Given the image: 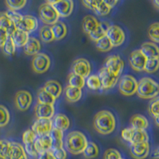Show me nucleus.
Returning <instances> with one entry per match:
<instances>
[{
	"label": "nucleus",
	"instance_id": "f257e3e1",
	"mask_svg": "<svg viewBox=\"0 0 159 159\" xmlns=\"http://www.w3.org/2000/svg\"><path fill=\"white\" fill-rule=\"evenodd\" d=\"M93 126L99 134L107 135L111 134L116 127V120L114 115L107 110H102L95 116Z\"/></svg>",
	"mask_w": 159,
	"mask_h": 159
},
{
	"label": "nucleus",
	"instance_id": "f03ea898",
	"mask_svg": "<svg viewBox=\"0 0 159 159\" xmlns=\"http://www.w3.org/2000/svg\"><path fill=\"white\" fill-rule=\"evenodd\" d=\"M89 140L81 131L73 130L69 132L65 139V147L70 154L78 155L82 154L87 147Z\"/></svg>",
	"mask_w": 159,
	"mask_h": 159
},
{
	"label": "nucleus",
	"instance_id": "7ed1b4c3",
	"mask_svg": "<svg viewBox=\"0 0 159 159\" xmlns=\"http://www.w3.org/2000/svg\"><path fill=\"white\" fill-rule=\"evenodd\" d=\"M136 92L138 96L142 99H154L157 97L159 93L158 84L150 77H143L138 81Z\"/></svg>",
	"mask_w": 159,
	"mask_h": 159
},
{
	"label": "nucleus",
	"instance_id": "20e7f679",
	"mask_svg": "<svg viewBox=\"0 0 159 159\" xmlns=\"http://www.w3.org/2000/svg\"><path fill=\"white\" fill-rule=\"evenodd\" d=\"M38 13H39L40 19L42 20V22L45 25H52V24L56 23L59 21V16L57 13L55 11L53 7L48 2L42 3L40 6Z\"/></svg>",
	"mask_w": 159,
	"mask_h": 159
},
{
	"label": "nucleus",
	"instance_id": "39448f33",
	"mask_svg": "<svg viewBox=\"0 0 159 159\" xmlns=\"http://www.w3.org/2000/svg\"><path fill=\"white\" fill-rule=\"evenodd\" d=\"M138 81L131 75H124L119 80V90L122 95L133 96L137 92Z\"/></svg>",
	"mask_w": 159,
	"mask_h": 159
},
{
	"label": "nucleus",
	"instance_id": "423d86ee",
	"mask_svg": "<svg viewBox=\"0 0 159 159\" xmlns=\"http://www.w3.org/2000/svg\"><path fill=\"white\" fill-rule=\"evenodd\" d=\"M106 37L108 38L113 47L120 46L124 42L126 38L123 30L116 25H109L106 30Z\"/></svg>",
	"mask_w": 159,
	"mask_h": 159
},
{
	"label": "nucleus",
	"instance_id": "0eeeda50",
	"mask_svg": "<svg viewBox=\"0 0 159 159\" xmlns=\"http://www.w3.org/2000/svg\"><path fill=\"white\" fill-rule=\"evenodd\" d=\"M51 65L49 57L44 52H39L34 56L32 60L33 70L38 74H42L49 70Z\"/></svg>",
	"mask_w": 159,
	"mask_h": 159
},
{
	"label": "nucleus",
	"instance_id": "6e6552de",
	"mask_svg": "<svg viewBox=\"0 0 159 159\" xmlns=\"http://www.w3.org/2000/svg\"><path fill=\"white\" fill-rule=\"evenodd\" d=\"M104 67L112 74L119 77L123 72L124 62L119 55H111L105 60Z\"/></svg>",
	"mask_w": 159,
	"mask_h": 159
},
{
	"label": "nucleus",
	"instance_id": "1a4fd4ad",
	"mask_svg": "<svg viewBox=\"0 0 159 159\" xmlns=\"http://www.w3.org/2000/svg\"><path fill=\"white\" fill-rule=\"evenodd\" d=\"M53 7L57 13L59 18H67L72 14L74 7V2L72 0H57V1H47Z\"/></svg>",
	"mask_w": 159,
	"mask_h": 159
},
{
	"label": "nucleus",
	"instance_id": "9d476101",
	"mask_svg": "<svg viewBox=\"0 0 159 159\" xmlns=\"http://www.w3.org/2000/svg\"><path fill=\"white\" fill-rule=\"evenodd\" d=\"M91 65L89 61L85 58H78L75 60L72 65V72L75 75L81 76L83 78H87L90 76Z\"/></svg>",
	"mask_w": 159,
	"mask_h": 159
},
{
	"label": "nucleus",
	"instance_id": "9b49d317",
	"mask_svg": "<svg viewBox=\"0 0 159 159\" xmlns=\"http://www.w3.org/2000/svg\"><path fill=\"white\" fill-rule=\"evenodd\" d=\"M99 76L101 83V89L104 90H108L111 89L116 85L119 80V77H116V76L111 73L106 68L103 66L99 71Z\"/></svg>",
	"mask_w": 159,
	"mask_h": 159
},
{
	"label": "nucleus",
	"instance_id": "f8f14e48",
	"mask_svg": "<svg viewBox=\"0 0 159 159\" xmlns=\"http://www.w3.org/2000/svg\"><path fill=\"white\" fill-rule=\"evenodd\" d=\"M33 101L32 95L26 90H20L15 95V103L16 107L21 111H27Z\"/></svg>",
	"mask_w": 159,
	"mask_h": 159
},
{
	"label": "nucleus",
	"instance_id": "ddd939ff",
	"mask_svg": "<svg viewBox=\"0 0 159 159\" xmlns=\"http://www.w3.org/2000/svg\"><path fill=\"white\" fill-rule=\"evenodd\" d=\"M31 129L38 137L50 134L52 130V119H37Z\"/></svg>",
	"mask_w": 159,
	"mask_h": 159
},
{
	"label": "nucleus",
	"instance_id": "4468645a",
	"mask_svg": "<svg viewBox=\"0 0 159 159\" xmlns=\"http://www.w3.org/2000/svg\"><path fill=\"white\" fill-rule=\"evenodd\" d=\"M147 58L143 55L140 49H136L130 52L129 56V63L134 70L141 72L144 70L145 64L147 62Z\"/></svg>",
	"mask_w": 159,
	"mask_h": 159
},
{
	"label": "nucleus",
	"instance_id": "2eb2a0df",
	"mask_svg": "<svg viewBox=\"0 0 159 159\" xmlns=\"http://www.w3.org/2000/svg\"><path fill=\"white\" fill-rule=\"evenodd\" d=\"M38 22L36 17L31 15H22V20L17 26V29L28 33L30 34V33L34 32L38 29Z\"/></svg>",
	"mask_w": 159,
	"mask_h": 159
},
{
	"label": "nucleus",
	"instance_id": "dca6fc26",
	"mask_svg": "<svg viewBox=\"0 0 159 159\" xmlns=\"http://www.w3.org/2000/svg\"><path fill=\"white\" fill-rule=\"evenodd\" d=\"M130 154L134 159H145L150 154V144L149 143H142L130 145Z\"/></svg>",
	"mask_w": 159,
	"mask_h": 159
},
{
	"label": "nucleus",
	"instance_id": "f3484780",
	"mask_svg": "<svg viewBox=\"0 0 159 159\" xmlns=\"http://www.w3.org/2000/svg\"><path fill=\"white\" fill-rule=\"evenodd\" d=\"M34 113L37 119H52L55 114L54 106L50 104H42V103H37L34 107Z\"/></svg>",
	"mask_w": 159,
	"mask_h": 159
},
{
	"label": "nucleus",
	"instance_id": "a211bd4d",
	"mask_svg": "<svg viewBox=\"0 0 159 159\" xmlns=\"http://www.w3.org/2000/svg\"><path fill=\"white\" fill-rule=\"evenodd\" d=\"M34 143L38 154H42L44 152L50 151L52 148V139L50 134L37 137Z\"/></svg>",
	"mask_w": 159,
	"mask_h": 159
},
{
	"label": "nucleus",
	"instance_id": "6ab92c4d",
	"mask_svg": "<svg viewBox=\"0 0 159 159\" xmlns=\"http://www.w3.org/2000/svg\"><path fill=\"white\" fill-rule=\"evenodd\" d=\"M8 159H28L24 147L18 142H11Z\"/></svg>",
	"mask_w": 159,
	"mask_h": 159
},
{
	"label": "nucleus",
	"instance_id": "aec40b11",
	"mask_svg": "<svg viewBox=\"0 0 159 159\" xmlns=\"http://www.w3.org/2000/svg\"><path fill=\"white\" fill-rule=\"evenodd\" d=\"M141 52H143L147 59H153V58H158L159 49L157 44L152 42H144L141 45Z\"/></svg>",
	"mask_w": 159,
	"mask_h": 159
},
{
	"label": "nucleus",
	"instance_id": "412c9836",
	"mask_svg": "<svg viewBox=\"0 0 159 159\" xmlns=\"http://www.w3.org/2000/svg\"><path fill=\"white\" fill-rule=\"evenodd\" d=\"M52 128L57 129L61 131H65L70 127V120L65 115L60 114L53 116V119L52 120Z\"/></svg>",
	"mask_w": 159,
	"mask_h": 159
},
{
	"label": "nucleus",
	"instance_id": "4be33fe9",
	"mask_svg": "<svg viewBox=\"0 0 159 159\" xmlns=\"http://www.w3.org/2000/svg\"><path fill=\"white\" fill-rule=\"evenodd\" d=\"M24 52L25 54L28 56H35L38 53H39V51L41 50V43L39 40L36 38H32L30 37L27 42L23 46Z\"/></svg>",
	"mask_w": 159,
	"mask_h": 159
},
{
	"label": "nucleus",
	"instance_id": "5701e85b",
	"mask_svg": "<svg viewBox=\"0 0 159 159\" xmlns=\"http://www.w3.org/2000/svg\"><path fill=\"white\" fill-rule=\"evenodd\" d=\"M130 127L134 130H147L149 127V121L143 115L136 114L132 116L130 120Z\"/></svg>",
	"mask_w": 159,
	"mask_h": 159
},
{
	"label": "nucleus",
	"instance_id": "b1692460",
	"mask_svg": "<svg viewBox=\"0 0 159 159\" xmlns=\"http://www.w3.org/2000/svg\"><path fill=\"white\" fill-rule=\"evenodd\" d=\"M43 89L46 92H49V94L53 96L56 99L58 97H60V96L62 93V91H63V89H62V86L61 85V84L57 81V80H48L45 84V85H44Z\"/></svg>",
	"mask_w": 159,
	"mask_h": 159
},
{
	"label": "nucleus",
	"instance_id": "393cba45",
	"mask_svg": "<svg viewBox=\"0 0 159 159\" xmlns=\"http://www.w3.org/2000/svg\"><path fill=\"white\" fill-rule=\"evenodd\" d=\"M10 36L16 47H23L30 38L28 33L24 32L19 29L15 30Z\"/></svg>",
	"mask_w": 159,
	"mask_h": 159
},
{
	"label": "nucleus",
	"instance_id": "a878e982",
	"mask_svg": "<svg viewBox=\"0 0 159 159\" xmlns=\"http://www.w3.org/2000/svg\"><path fill=\"white\" fill-rule=\"evenodd\" d=\"M65 99L69 103H76L82 97V89L66 86L65 89Z\"/></svg>",
	"mask_w": 159,
	"mask_h": 159
},
{
	"label": "nucleus",
	"instance_id": "bb28decb",
	"mask_svg": "<svg viewBox=\"0 0 159 159\" xmlns=\"http://www.w3.org/2000/svg\"><path fill=\"white\" fill-rule=\"evenodd\" d=\"M50 28L55 40L63 39V38L66 36V34H67V26H66V25L62 22L58 21L56 23L52 24V25H50Z\"/></svg>",
	"mask_w": 159,
	"mask_h": 159
},
{
	"label": "nucleus",
	"instance_id": "cd10ccee",
	"mask_svg": "<svg viewBox=\"0 0 159 159\" xmlns=\"http://www.w3.org/2000/svg\"><path fill=\"white\" fill-rule=\"evenodd\" d=\"M99 22L96 19V17L92 15H87L85 16L83 19V30L87 34H90L91 33L93 32L96 28L99 26Z\"/></svg>",
	"mask_w": 159,
	"mask_h": 159
},
{
	"label": "nucleus",
	"instance_id": "c85d7f7f",
	"mask_svg": "<svg viewBox=\"0 0 159 159\" xmlns=\"http://www.w3.org/2000/svg\"><path fill=\"white\" fill-rule=\"evenodd\" d=\"M0 29L5 30L9 35L17 29L11 19L8 18L6 12H0Z\"/></svg>",
	"mask_w": 159,
	"mask_h": 159
},
{
	"label": "nucleus",
	"instance_id": "c756f323",
	"mask_svg": "<svg viewBox=\"0 0 159 159\" xmlns=\"http://www.w3.org/2000/svg\"><path fill=\"white\" fill-rule=\"evenodd\" d=\"M37 98H38V103H42V104H54L56 99L52 96H51L49 92H47L43 88L40 89L37 94Z\"/></svg>",
	"mask_w": 159,
	"mask_h": 159
},
{
	"label": "nucleus",
	"instance_id": "7c9ffc66",
	"mask_svg": "<svg viewBox=\"0 0 159 159\" xmlns=\"http://www.w3.org/2000/svg\"><path fill=\"white\" fill-rule=\"evenodd\" d=\"M149 141V135L147 130H134L130 139V145L137 143H147Z\"/></svg>",
	"mask_w": 159,
	"mask_h": 159
},
{
	"label": "nucleus",
	"instance_id": "2f4dec72",
	"mask_svg": "<svg viewBox=\"0 0 159 159\" xmlns=\"http://www.w3.org/2000/svg\"><path fill=\"white\" fill-rule=\"evenodd\" d=\"M52 139V148H61L64 147V132L57 129L52 128L50 133Z\"/></svg>",
	"mask_w": 159,
	"mask_h": 159
},
{
	"label": "nucleus",
	"instance_id": "473e14b6",
	"mask_svg": "<svg viewBox=\"0 0 159 159\" xmlns=\"http://www.w3.org/2000/svg\"><path fill=\"white\" fill-rule=\"evenodd\" d=\"M99 148L97 145L93 142H89L87 147L84 149V152L82 153L84 157L87 159H93L96 158L99 155Z\"/></svg>",
	"mask_w": 159,
	"mask_h": 159
},
{
	"label": "nucleus",
	"instance_id": "72a5a7b5",
	"mask_svg": "<svg viewBox=\"0 0 159 159\" xmlns=\"http://www.w3.org/2000/svg\"><path fill=\"white\" fill-rule=\"evenodd\" d=\"M68 85L72 88L82 89L85 85L84 78L75 75L74 73L71 72L68 76Z\"/></svg>",
	"mask_w": 159,
	"mask_h": 159
},
{
	"label": "nucleus",
	"instance_id": "f704fd0d",
	"mask_svg": "<svg viewBox=\"0 0 159 159\" xmlns=\"http://www.w3.org/2000/svg\"><path fill=\"white\" fill-rule=\"evenodd\" d=\"M39 36L41 40L45 43H49L55 40L51 30L50 25H45L42 26L39 31Z\"/></svg>",
	"mask_w": 159,
	"mask_h": 159
},
{
	"label": "nucleus",
	"instance_id": "c9c22d12",
	"mask_svg": "<svg viewBox=\"0 0 159 159\" xmlns=\"http://www.w3.org/2000/svg\"><path fill=\"white\" fill-rule=\"evenodd\" d=\"M85 84L91 90H99L101 89V83L98 75H90L85 80Z\"/></svg>",
	"mask_w": 159,
	"mask_h": 159
},
{
	"label": "nucleus",
	"instance_id": "e433bc0d",
	"mask_svg": "<svg viewBox=\"0 0 159 159\" xmlns=\"http://www.w3.org/2000/svg\"><path fill=\"white\" fill-rule=\"evenodd\" d=\"M108 26L109 25H107V26H106V25H104V23L100 22L99 26H98L93 32L91 33L90 34H89L90 39L96 42V41H98L99 39H100V38H102L103 37H104L105 35H106V30H107Z\"/></svg>",
	"mask_w": 159,
	"mask_h": 159
},
{
	"label": "nucleus",
	"instance_id": "4c0bfd02",
	"mask_svg": "<svg viewBox=\"0 0 159 159\" xmlns=\"http://www.w3.org/2000/svg\"><path fill=\"white\" fill-rule=\"evenodd\" d=\"M111 8L106 3L105 1H96L94 12L98 16H105L110 13Z\"/></svg>",
	"mask_w": 159,
	"mask_h": 159
},
{
	"label": "nucleus",
	"instance_id": "58836bf2",
	"mask_svg": "<svg viewBox=\"0 0 159 159\" xmlns=\"http://www.w3.org/2000/svg\"><path fill=\"white\" fill-rule=\"evenodd\" d=\"M96 48L101 52H108L113 48V45H111L108 38L105 35L104 37L96 41Z\"/></svg>",
	"mask_w": 159,
	"mask_h": 159
},
{
	"label": "nucleus",
	"instance_id": "ea45409f",
	"mask_svg": "<svg viewBox=\"0 0 159 159\" xmlns=\"http://www.w3.org/2000/svg\"><path fill=\"white\" fill-rule=\"evenodd\" d=\"M158 103L159 99L157 96V97L152 99V101L150 102V105H149V112L155 119L157 126H158Z\"/></svg>",
	"mask_w": 159,
	"mask_h": 159
},
{
	"label": "nucleus",
	"instance_id": "a19ab883",
	"mask_svg": "<svg viewBox=\"0 0 159 159\" xmlns=\"http://www.w3.org/2000/svg\"><path fill=\"white\" fill-rule=\"evenodd\" d=\"M158 28L159 23L158 22H154L150 25L148 29V36L150 39L151 40L152 42L157 44L159 42V37H158Z\"/></svg>",
	"mask_w": 159,
	"mask_h": 159
},
{
	"label": "nucleus",
	"instance_id": "79ce46f5",
	"mask_svg": "<svg viewBox=\"0 0 159 159\" xmlns=\"http://www.w3.org/2000/svg\"><path fill=\"white\" fill-rule=\"evenodd\" d=\"M159 67L158 58H153V59H147L145 64L144 71L148 73H154L157 72Z\"/></svg>",
	"mask_w": 159,
	"mask_h": 159
},
{
	"label": "nucleus",
	"instance_id": "37998d69",
	"mask_svg": "<svg viewBox=\"0 0 159 159\" xmlns=\"http://www.w3.org/2000/svg\"><path fill=\"white\" fill-rule=\"evenodd\" d=\"M10 119H11V116L8 109L0 104V127H3L9 123Z\"/></svg>",
	"mask_w": 159,
	"mask_h": 159
},
{
	"label": "nucleus",
	"instance_id": "c03bdc74",
	"mask_svg": "<svg viewBox=\"0 0 159 159\" xmlns=\"http://www.w3.org/2000/svg\"><path fill=\"white\" fill-rule=\"evenodd\" d=\"M2 51L5 53L6 55H8V56H11V55L15 54V49H16V46H15V43L11 39V36L9 35L7 42H5V44L3 45V46L2 47Z\"/></svg>",
	"mask_w": 159,
	"mask_h": 159
},
{
	"label": "nucleus",
	"instance_id": "a18cd8bd",
	"mask_svg": "<svg viewBox=\"0 0 159 159\" xmlns=\"http://www.w3.org/2000/svg\"><path fill=\"white\" fill-rule=\"evenodd\" d=\"M38 136L36 135L34 132L33 131L32 129H27L26 130L23 132L22 134V143L24 145L30 144V143H34L35 139H37Z\"/></svg>",
	"mask_w": 159,
	"mask_h": 159
},
{
	"label": "nucleus",
	"instance_id": "49530a36",
	"mask_svg": "<svg viewBox=\"0 0 159 159\" xmlns=\"http://www.w3.org/2000/svg\"><path fill=\"white\" fill-rule=\"evenodd\" d=\"M26 1H6L5 4L8 7L9 11H17L22 8L26 5Z\"/></svg>",
	"mask_w": 159,
	"mask_h": 159
},
{
	"label": "nucleus",
	"instance_id": "de8ad7c7",
	"mask_svg": "<svg viewBox=\"0 0 159 159\" xmlns=\"http://www.w3.org/2000/svg\"><path fill=\"white\" fill-rule=\"evenodd\" d=\"M6 14L8 16V18L11 19V22L14 23V25H15V27L17 28V26H18L19 22L22 20V15L21 14H19L18 12H17V11H9V10L7 11H6Z\"/></svg>",
	"mask_w": 159,
	"mask_h": 159
},
{
	"label": "nucleus",
	"instance_id": "09e8293b",
	"mask_svg": "<svg viewBox=\"0 0 159 159\" xmlns=\"http://www.w3.org/2000/svg\"><path fill=\"white\" fill-rule=\"evenodd\" d=\"M103 159H123L120 152L116 149L111 148L105 151Z\"/></svg>",
	"mask_w": 159,
	"mask_h": 159
},
{
	"label": "nucleus",
	"instance_id": "8fccbe9b",
	"mask_svg": "<svg viewBox=\"0 0 159 159\" xmlns=\"http://www.w3.org/2000/svg\"><path fill=\"white\" fill-rule=\"evenodd\" d=\"M10 145H11V142L5 139H0V156L7 157Z\"/></svg>",
	"mask_w": 159,
	"mask_h": 159
},
{
	"label": "nucleus",
	"instance_id": "3c124183",
	"mask_svg": "<svg viewBox=\"0 0 159 159\" xmlns=\"http://www.w3.org/2000/svg\"><path fill=\"white\" fill-rule=\"evenodd\" d=\"M56 159H66L67 152L64 147L61 148H52L50 150Z\"/></svg>",
	"mask_w": 159,
	"mask_h": 159
},
{
	"label": "nucleus",
	"instance_id": "603ef678",
	"mask_svg": "<svg viewBox=\"0 0 159 159\" xmlns=\"http://www.w3.org/2000/svg\"><path fill=\"white\" fill-rule=\"evenodd\" d=\"M24 149L26 153V154H29L32 157H38V153L37 152L36 148H35L34 143H30V144L24 145Z\"/></svg>",
	"mask_w": 159,
	"mask_h": 159
},
{
	"label": "nucleus",
	"instance_id": "864d4df0",
	"mask_svg": "<svg viewBox=\"0 0 159 159\" xmlns=\"http://www.w3.org/2000/svg\"><path fill=\"white\" fill-rule=\"evenodd\" d=\"M133 132H134V129L132 127H127V128H124L121 132V136L122 139L123 140H125L127 143H130V139H131L132 134H133Z\"/></svg>",
	"mask_w": 159,
	"mask_h": 159
},
{
	"label": "nucleus",
	"instance_id": "5fc2aeb1",
	"mask_svg": "<svg viewBox=\"0 0 159 159\" xmlns=\"http://www.w3.org/2000/svg\"><path fill=\"white\" fill-rule=\"evenodd\" d=\"M8 37H9V34L7 33L3 30L0 29V47L2 48L3 46V45L7 40Z\"/></svg>",
	"mask_w": 159,
	"mask_h": 159
},
{
	"label": "nucleus",
	"instance_id": "6e6d98bb",
	"mask_svg": "<svg viewBox=\"0 0 159 159\" xmlns=\"http://www.w3.org/2000/svg\"><path fill=\"white\" fill-rule=\"evenodd\" d=\"M38 159H56L52 154L51 151H46L44 152L42 154H38Z\"/></svg>",
	"mask_w": 159,
	"mask_h": 159
},
{
	"label": "nucleus",
	"instance_id": "4d7b16f0",
	"mask_svg": "<svg viewBox=\"0 0 159 159\" xmlns=\"http://www.w3.org/2000/svg\"><path fill=\"white\" fill-rule=\"evenodd\" d=\"M96 1H83L82 4L85 7L88 8V9L91 10V11H94L95 7H96Z\"/></svg>",
	"mask_w": 159,
	"mask_h": 159
},
{
	"label": "nucleus",
	"instance_id": "13d9d810",
	"mask_svg": "<svg viewBox=\"0 0 159 159\" xmlns=\"http://www.w3.org/2000/svg\"><path fill=\"white\" fill-rule=\"evenodd\" d=\"M105 2H106V3H107V5H108L111 8L116 7V4H117L118 2H118V1H105Z\"/></svg>",
	"mask_w": 159,
	"mask_h": 159
},
{
	"label": "nucleus",
	"instance_id": "bf43d9fd",
	"mask_svg": "<svg viewBox=\"0 0 159 159\" xmlns=\"http://www.w3.org/2000/svg\"><path fill=\"white\" fill-rule=\"evenodd\" d=\"M152 157H153V158L154 159H158L159 154H158V148H157V147H156L154 151L153 152V155H152Z\"/></svg>",
	"mask_w": 159,
	"mask_h": 159
},
{
	"label": "nucleus",
	"instance_id": "052dcab7",
	"mask_svg": "<svg viewBox=\"0 0 159 159\" xmlns=\"http://www.w3.org/2000/svg\"><path fill=\"white\" fill-rule=\"evenodd\" d=\"M153 4L155 6V7L157 8V9H158V6H159L158 1H153Z\"/></svg>",
	"mask_w": 159,
	"mask_h": 159
},
{
	"label": "nucleus",
	"instance_id": "680f3d73",
	"mask_svg": "<svg viewBox=\"0 0 159 159\" xmlns=\"http://www.w3.org/2000/svg\"><path fill=\"white\" fill-rule=\"evenodd\" d=\"M0 159H8L7 157H2V156H0Z\"/></svg>",
	"mask_w": 159,
	"mask_h": 159
}]
</instances>
